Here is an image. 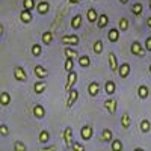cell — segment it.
I'll return each mask as SVG.
<instances>
[{
    "mask_svg": "<svg viewBox=\"0 0 151 151\" xmlns=\"http://www.w3.org/2000/svg\"><path fill=\"white\" fill-rule=\"evenodd\" d=\"M107 40H109L110 42H116V41L119 40V30H118V29H110V30L107 32Z\"/></svg>",
    "mask_w": 151,
    "mask_h": 151,
    "instance_id": "cell-17",
    "label": "cell"
},
{
    "mask_svg": "<svg viewBox=\"0 0 151 151\" xmlns=\"http://www.w3.org/2000/svg\"><path fill=\"white\" fill-rule=\"evenodd\" d=\"M119 3H122V5H125V3H129V0H119Z\"/></svg>",
    "mask_w": 151,
    "mask_h": 151,
    "instance_id": "cell-46",
    "label": "cell"
},
{
    "mask_svg": "<svg viewBox=\"0 0 151 151\" xmlns=\"http://www.w3.org/2000/svg\"><path fill=\"white\" fill-rule=\"evenodd\" d=\"M101 52H103V42L98 40V41H95V42H94V53L100 55Z\"/></svg>",
    "mask_w": 151,
    "mask_h": 151,
    "instance_id": "cell-36",
    "label": "cell"
},
{
    "mask_svg": "<svg viewBox=\"0 0 151 151\" xmlns=\"http://www.w3.org/2000/svg\"><path fill=\"white\" fill-rule=\"evenodd\" d=\"M107 23H109V17H107L106 14H100V15H98V20H97V26H98L100 29L106 27V26H107Z\"/></svg>",
    "mask_w": 151,
    "mask_h": 151,
    "instance_id": "cell-19",
    "label": "cell"
},
{
    "mask_svg": "<svg viewBox=\"0 0 151 151\" xmlns=\"http://www.w3.org/2000/svg\"><path fill=\"white\" fill-rule=\"evenodd\" d=\"M88 94L91 97H97L100 94V83L98 82H91L88 85Z\"/></svg>",
    "mask_w": 151,
    "mask_h": 151,
    "instance_id": "cell-10",
    "label": "cell"
},
{
    "mask_svg": "<svg viewBox=\"0 0 151 151\" xmlns=\"http://www.w3.org/2000/svg\"><path fill=\"white\" fill-rule=\"evenodd\" d=\"M116 107H118V103H116L115 98H107L106 101H104V109H106L109 113H112V115L116 112Z\"/></svg>",
    "mask_w": 151,
    "mask_h": 151,
    "instance_id": "cell-5",
    "label": "cell"
},
{
    "mask_svg": "<svg viewBox=\"0 0 151 151\" xmlns=\"http://www.w3.org/2000/svg\"><path fill=\"white\" fill-rule=\"evenodd\" d=\"M23 8L32 12V9L35 8V0H23Z\"/></svg>",
    "mask_w": 151,
    "mask_h": 151,
    "instance_id": "cell-32",
    "label": "cell"
},
{
    "mask_svg": "<svg viewBox=\"0 0 151 151\" xmlns=\"http://www.w3.org/2000/svg\"><path fill=\"white\" fill-rule=\"evenodd\" d=\"M33 115H35V118H38V119H41V118H44L45 116V109L41 106V104H36V106H33Z\"/></svg>",
    "mask_w": 151,
    "mask_h": 151,
    "instance_id": "cell-13",
    "label": "cell"
},
{
    "mask_svg": "<svg viewBox=\"0 0 151 151\" xmlns=\"http://www.w3.org/2000/svg\"><path fill=\"white\" fill-rule=\"evenodd\" d=\"M33 73H35V76L38 79H45L47 76H48V71L42 67V65H36L35 68H33Z\"/></svg>",
    "mask_w": 151,
    "mask_h": 151,
    "instance_id": "cell-12",
    "label": "cell"
},
{
    "mask_svg": "<svg viewBox=\"0 0 151 151\" xmlns=\"http://www.w3.org/2000/svg\"><path fill=\"white\" fill-rule=\"evenodd\" d=\"M62 42L68 45H77L79 44V36L77 35H64L62 36Z\"/></svg>",
    "mask_w": 151,
    "mask_h": 151,
    "instance_id": "cell-11",
    "label": "cell"
},
{
    "mask_svg": "<svg viewBox=\"0 0 151 151\" xmlns=\"http://www.w3.org/2000/svg\"><path fill=\"white\" fill-rule=\"evenodd\" d=\"M132 14L133 15H141L142 14V3L141 2H136L132 5Z\"/></svg>",
    "mask_w": 151,
    "mask_h": 151,
    "instance_id": "cell-27",
    "label": "cell"
},
{
    "mask_svg": "<svg viewBox=\"0 0 151 151\" xmlns=\"http://www.w3.org/2000/svg\"><path fill=\"white\" fill-rule=\"evenodd\" d=\"M118 74H119V77H121V79L129 77V74H130V64H129V62H124V64L119 65V68H118Z\"/></svg>",
    "mask_w": 151,
    "mask_h": 151,
    "instance_id": "cell-8",
    "label": "cell"
},
{
    "mask_svg": "<svg viewBox=\"0 0 151 151\" xmlns=\"http://www.w3.org/2000/svg\"><path fill=\"white\" fill-rule=\"evenodd\" d=\"M133 151H145V150H144V148H139V147H137V148H134Z\"/></svg>",
    "mask_w": 151,
    "mask_h": 151,
    "instance_id": "cell-47",
    "label": "cell"
},
{
    "mask_svg": "<svg viewBox=\"0 0 151 151\" xmlns=\"http://www.w3.org/2000/svg\"><path fill=\"white\" fill-rule=\"evenodd\" d=\"M14 77L18 82H26L27 80V74H26V71H24L23 67H15L14 68Z\"/></svg>",
    "mask_w": 151,
    "mask_h": 151,
    "instance_id": "cell-4",
    "label": "cell"
},
{
    "mask_svg": "<svg viewBox=\"0 0 151 151\" xmlns=\"http://www.w3.org/2000/svg\"><path fill=\"white\" fill-rule=\"evenodd\" d=\"M109 67H110V71L112 73H118V68H119V65H118V60H116V56H115V53H109Z\"/></svg>",
    "mask_w": 151,
    "mask_h": 151,
    "instance_id": "cell-9",
    "label": "cell"
},
{
    "mask_svg": "<svg viewBox=\"0 0 151 151\" xmlns=\"http://www.w3.org/2000/svg\"><path fill=\"white\" fill-rule=\"evenodd\" d=\"M145 50H148V52H151V36H147V40H145Z\"/></svg>",
    "mask_w": 151,
    "mask_h": 151,
    "instance_id": "cell-41",
    "label": "cell"
},
{
    "mask_svg": "<svg viewBox=\"0 0 151 151\" xmlns=\"http://www.w3.org/2000/svg\"><path fill=\"white\" fill-rule=\"evenodd\" d=\"M77 60H79V65L83 67V68H86V67H89V65H91V59H89V56H88V55L79 56Z\"/></svg>",
    "mask_w": 151,
    "mask_h": 151,
    "instance_id": "cell-26",
    "label": "cell"
},
{
    "mask_svg": "<svg viewBox=\"0 0 151 151\" xmlns=\"http://www.w3.org/2000/svg\"><path fill=\"white\" fill-rule=\"evenodd\" d=\"M130 124H132V121H130V115L127 112H124L122 113V116H121V125L124 129H129L130 127Z\"/></svg>",
    "mask_w": 151,
    "mask_h": 151,
    "instance_id": "cell-25",
    "label": "cell"
},
{
    "mask_svg": "<svg viewBox=\"0 0 151 151\" xmlns=\"http://www.w3.org/2000/svg\"><path fill=\"white\" fill-rule=\"evenodd\" d=\"M100 139H101L103 142H112V141H113L112 130H109V129H103L101 134H100Z\"/></svg>",
    "mask_w": 151,
    "mask_h": 151,
    "instance_id": "cell-14",
    "label": "cell"
},
{
    "mask_svg": "<svg viewBox=\"0 0 151 151\" xmlns=\"http://www.w3.org/2000/svg\"><path fill=\"white\" fill-rule=\"evenodd\" d=\"M64 53H65V58H71V59H74V58H77L79 59V52L76 48H71V47H65L64 48Z\"/></svg>",
    "mask_w": 151,
    "mask_h": 151,
    "instance_id": "cell-21",
    "label": "cell"
},
{
    "mask_svg": "<svg viewBox=\"0 0 151 151\" xmlns=\"http://www.w3.org/2000/svg\"><path fill=\"white\" fill-rule=\"evenodd\" d=\"M86 17H88V21H89V23H97V20H98V14H97V11H95L94 8L88 9Z\"/></svg>",
    "mask_w": 151,
    "mask_h": 151,
    "instance_id": "cell-18",
    "label": "cell"
},
{
    "mask_svg": "<svg viewBox=\"0 0 151 151\" xmlns=\"http://www.w3.org/2000/svg\"><path fill=\"white\" fill-rule=\"evenodd\" d=\"M0 134L2 136H8L9 134V129L6 127L5 124H0Z\"/></svg>",
    "mask_w": 151,
    "mask_h": 151,
    "instance_id": "cell-40",
    "label": "cell"
},
{
    "mask_svg": "<svg viewBox=\"0 0 151 151\" xmlns=\"http://www.w3.org/2000/svg\"><path fill=\"white\" fill-rule=\"evenodd\" d=\"M68 2H70V3H79L80 0H68Z\"/></svg>",
    "mask_w": 151,
    "mask_h": 151,
    "instance_id": "cell-45",
    "label": "cell"
},
{
    "mask_svg": "<svg viewBox=\"0 0 151 151\" xmlns=\"http://www.w3.org/2000/svg\"><path fill=\"white\" fill-rule=\"evenodd\" d=\"M82 24H83V21H82V15H80V14H77V15L73 17V20H71V27H73V29H80Z\"/></svg>",
    "mask_w": 151,
    "mask_h": 151,
    "instance_id": "cell-20",
    "label": "cell"
},
{
    "mask_svg": "<svg viewBox=\"0 0 151 151\" xmlns=\"http://www.w3.org/2000/svg\"><path fill=\"white\" fill-rule=\"evenodd\" d=\"M147 24H148V27L151 29V17H148V18H147Z\"/></svg>",
    "mask_w": 151,
    "mask_h": 151,
    "instance_id": "cell-43",
    "label": "cell"
},
{
    "mask_svg": "<svg viewBox=\"0 0 151 151\" xmlns=\"http://www.w3.org/2000/svg\"><path fill=\"white\" fill-rule=\"evenodd\" d=\"M64 142H65V145L68 147V148H71L73 147V129L70 127H65V130H64Z\"/></svg>",
    "mask_w": 151,
    "mask_h": 151,
    "instance_id": "cell-6",
    "label": "cell"
},
{
    "mask_svg": "<svg viewBox=\"0 0 151 151\" xmlns=\"http://www.w3.org/2000/svg\"><path fill=\"white\" fill-rule=\"evenodd\" d=\"M92 134H94V130H92V127L91 125H83L82 127V130H80V136H82V139L83 141H89L91 137H92Z\"/></svg>",
    "mask_w": 151,
    "mask_h": 151,
    "instance_id": "cell-7",
    "label": "cell"
},
{
    "mask_svg": "<svg viewBox=\"0 0 151 151\" xmlns=\"http://www.w3.org/2000/svg\"><path fill=\"white\" fill-rule=\"evenodd\" d=\"M3 35V24H0V36Z\"/></svg>",
    "mask_w": 151,
    "mask_h": 151,
    "instance_id": "cell-44",
    "label": "cell"
},
{
    "mask_svg": "<svg viewBox=\"0 0 151 151\" xmlns=\"http://www.w3.org/2000/svg\"><path fill=\"white\" fill-rule=\"evenodd\" d=\"M73 151H85V147L79 142H73V147H71Z\"/></svg>",
    "mask_w": 151,
    "mask_h": 151,
    "instance_id": "cell-39",
    "label": "cell"
},
{
    "mask_svg": "<svg viewBox=\"0 0 151 151\" xmlns=\"http://www.w3.org/2000/svg\"><path fill=\"white\" fill-rule=\"evenodd\" d=\"M150 73H151V65H150Z\"/></svg>",
    "mask_w": 151,
    "mask_h": 151,
    "instance_id": "cell-49",
    "label": "cell"
},
{
    "mask_svg": "<svg viewBox=\"0 0 151 151\" xmlns=\"http://www.w3.org/2000/svg\"><path fill=\"white\" fill-rule=\"evenodd\" d=\"M45 88H47V83L45 82H36L33 85V91H35V94H42L45 91Z\"/></svg>",
    "mask_w": 151,
    "mask_h": 151,
    "instance_id": "cell-24",
    "label": "cell"
},
{
    "mask_svg": "<svg viewBox=\"0 0 151 151\" xmlns=\"http://www.w3.org/2000/svg\"><path fill=\"white\" fill-rule=\"evenodd\" d=\"M48 9H50V5H48V2H40L36 5V11L40 12V14H47L48 12Z\"/></svg>",
    "mask_w": 151,
    "mask_h": 151,
    "instance_id": "cell-23",
    "label": "cell"
},
{
    "mask_svg": "<svg viewBox=\"0 0 151 151\" xmlns=\"http://www.w3.org/2000/svg\"><path fill=\"white\" fill-rule=\"evenodd\" d=\"M112 151H122V142L119 139L112 141Z\"/></svg>",
    "mask_w": 151,
    "mask_h": 151,
    "instance_id": "cell-33",
    "label": "cell"
},
{
    "mask_svg": "<svg viewBox=\"0 0 151 151\" xmlns=\"http://www.w3.org/2000/svg\"><path fill=\"white\" fill-rule=\"evenodd\" d=\"M9 103H11L9 92H2V94H0V104H2V106H8Z\"/></svg>",
    "mask_w": 151,
    "mask_h": 151,
    "instance_id": "cell-28",
    "label": "cell"
},
{
    "mask_svg": "<svg viewBox=\"0 0 151 151\" xmlns=\"http://www.w3.org/2000/svg\"><path fill=\"white\" fill-rule=\"evenodd\" d=\"M130 52H132V55H134V56L144 58V56H145V47H144L141 42L134 41V42L130 45Z\"/></svg>",
    "mask_w": 151,
    "mask_h": 151,
    "instance_id": "cell-1",
    "label": "cell"
},
{
    "mask_svg": "<svg viewBox=\"0 0 151 151\" xmlns=\"http://www.w3.org/2000/svg\"><path fill=\"white\" fill-rule=\"evenodd\" d=\"M20 20H21L23 23H30V21L33 20L32 12H30V11H26V9H23V11L20 12Z\"/></svg>",
    "mask_w": 151,
    "mask_h": 151,
    "instance_id": "cell-16",
    "label": "cell"
},
{
    "mask_svg": "<svg viewBox=\"0 0 151 151\" xmlns=\"http://www.w3.org/2000/svg\"><path fill=\"white\" fill-rule=\"evenodd\" d=\"M14 151H26V145L21 141H15L14 144Z\"/></svg>",
    "mask_w": 151,
    "mask_h": 151,
    "instance_id": "cell-37",
    "label": "cell"
},
{
    "mask_svg": "<svg viewBox=\"0 0 151 151\" xmlns=\"http://www.w3.org/2000/svg\"><path fill=\"white\" fill-rule=\"evenodd\" d=\"M148 5H150V11H151V0H150V3H148Z\"/></svg>",
    "mask_w": 151,
    "mask_h": 151,
    "instance_id": "cell-48",
    "label": "cell"
},
{
    "mask_svg": "<svg viewBox=\"0 0 151 151\" xmlns=\"http://www.w3.org/2000/svg\"><path fill=\"white\" fill-rule=\"evenodd\" d=\"M56 144H53V145H50V147H42L41 148V151H56Z\"/></svg>",
    "mask_w": 151,
    "mask_h": 151,
    "instance_id": "cell-42",
    "label": "cell"
},
{
    "mask_svg": "<svg viewBox=\"0 0 151 151\" xmlns=\"http://www.w3.org/2000/svg\"><path fill=\"white\" fill-rule=\"evenodd\" d=\"M150 94V89H148V86L147 85H141L139 88H137V95H139V98L145 100Z\"/></svg>",
    "mask_w": 151,
    "mask_h": 151,
    "instance_id": "cell-22",
    "label": "cell"
},
{
    "mask_svg": "<svg viewBox=\"0 0 151 151\" xmlns=\"http://www.w3.org/2000/svg\"><path fill=\"white\" fill-rule=\"evenodd\" d=\"M115 89H116V85H115V82H113V80H107L104 83V91H106L107 95L115 94Z\"/></svg>",
    "mask_w": 151,
    "mask_h": 151,
    "instance_id": "cell-15",
    "label": "cell"
},
{
    "mask_svg": "<svg viewBox=\"0 0 151 151\" xmlns=\"http://www.w3.org/2000/svg\"><path fill=\"white\" fill-rule=\"evenodd\" d=\"M77 98H79V91L73 88L71 91H68V97H67V103H65V106H67L68 109H71L73 104L77 101Z\"/></svg>",
    "mask_w": 151,
    "mask_h": 151,
    "instance_id": "cell-2",
    "label": "cell"
},
{
    "mask_svg": "<svg viewBox=\"0 0 151 151\" xmlns=\"http://www.w3.org/2000/svg\"><path fill=\"white\" fill-rule=\"evenodd\" d=\"M118 24H119V30H127L129 29V20L127 18H121Z\"/></svg>",
    "mask_w": 151,
    "mask_h": 151,
    "instance_id": "cell-38",
    "label": "cell"
},
{
    "mask_svg": "<svg viewBox=\"0 0 151 151\" xmlns=\"http://www.w3.org/2000/svg\"><path fill=\"white\" fill-rule=\"evenodd\" d=\"M150 130H151V122L148 119H142V122H141V132L142 133H148Z\"/></svg>",
    "mask_w": 151,
    "mask_h": 151,
    "instance_id": "cell-30",
    "label": "cell"
},
{
    "mask_svg": "<svg viewBox=\"0 0 151 151\" xmlns=\"http://www.w3.org/2000/svg\"><path fill=\"white\" fill-rule=\"evenodd\" d=\"M77 73L76 71H70L68 73V79H67V83H65V91L68 92V91H71L73 89V86L76 85V82H77Z\"/></svg>",
    "mask_w": 151,
    "mask_h": 151,
    "instance_id": "cell-3",
    "label": "cell"
},
{
    "mask_svg": "<svg viewBox=\"0 0 151 151\" xmlns=\"http://www.w3.org/2000/svg\"><path fill=\"white\" fill-rule=\"evenodd\" d=\"M73 67H74V59L67 58V59H65V71H67V73L73 71Z\"/></svg>",
    "mask_w": 151,
    "mask_h": 151,
    "instance_id": "cell-34",
    "label": "cell"
},
{
    "mask_svg": "<svg viewBox=\"0 0 151 151\" xmlns=\"http://www.w3.org/2000/svg\"><path fill=\"white\" fill-rule=\"evenodd\" d=\"M41 53H42V47L40 44H33L32 45V55L33 56H40Z\"/></svg>",
    "mask_w": 151,
    "mask_h": 151,
    "instance_id": "cell-35",
    "label": "cell"
},
{
    "mask_svg": "<svg viewBox=\"0 0 151 151\" xmlns=\"http://www.w3.org/2000/svg\"><path fill=\"white\" fill-rule=\"evenodd\" d=\"M50 141V133L47 132V130H42L41 133H40V142L41 144H47Z\"/></svg>",
    "mask_w": 151,
    "mask_h": 151,
    "instance_id": "cell-31",
    "label": "cell"
},
{
    "mask_svg": "<svg viewBox=\"0 0 151 151\" xmlns=\"http://www.w3.org/2000/svg\"><path fill=\"white\" fill-rule=\"evenodd\" d=\"M52 41H53V33H52V30L44 32V33H42V42L48 45V44H52Z\"/></svg>",
    "mask_w": 151,
    "mask_h": 151,
    "instance_id": "cell-29",
    "label": "cell"
}]
</instances>
